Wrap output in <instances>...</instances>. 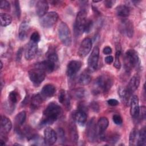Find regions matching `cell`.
<instances>
[{"label": "cell", "mask_w": 146, "mask_h": 146, "mask_svg": "<svg viewBox=\"0 0 146 146\" xmlns=\"http://www.w3.org/2000/svg\"><path fill=\"white\" fill-rule=\"evenodd\" d=\"M62 108L56 102H51L48 104L43 112L40 122L42 125H50L55 122L62 114Z\"/></svg>", "instance_id": "cell-1"}, {"label": "cell", "mask_w": 146, "mask_h": 146, "mask_svg": "<svg viewBox=\"0 0 146 146\" xmlns=\"http://www.w3.org/2000/svg\"><path fill=\"white\" fill-rule=\"evenodd\" d=\"M113 79L110 75L103 74L95 80L93 91L95 94L106 93L109 91L113 85Z\"/></svg>", "instance_id": "cell-2"}, {"label": "cell", "mask_w": 146, "mask_h": 146, "mask_svg": "<svg viewBox=\"0 0 146 146\" xmlns=\"http://www.w3.org/2000/svg\"><path fill=\"white\" fill-rule=\"evenodd\" d=\"M140 64V60L137 52L134 50H128L124 56V67L127 72L137 67Z\"/></svg>", "instance_id": "cell-3"}, {"label": "cell", "mask_w": 146, "mask_h": 146, "mask_svg": "<svg viewBox=\"0 0 146 146\" xmlns=\"http://www.w3.org/2000/svg\"><path fill=\"white\" fill-rule=\"evenodd\" d=\"M58 35L62 43L66 46H70L72 42L70 29L65 22H61L58 27Z\"/></svg>", "instance_id": "cell-4"}, {"label": "cell", "mask_w": 146, "mask_h": 146, "mask_svg": "<svg viewBox=\"0 0 146 146\" xmlns=\"http://www.w3.org/2000/svg\"><path fill=\"white\" fill-rule=\"evenodd\" d=\"M87 19V13L85 10H82L78 13L74 24L75 32L77 35H80L84 32Z\"/></svg>", "instance_id": "cell-5"}, {"label": "cell", "mask_w": 146, "mask_h": 146, "mask_svg": "<svg viewBox=\"0 0 146 146\" xmlns=\"http://www.w3.org/2000/svg\"><path fill=\"white\" fill-rule=\"evenodd\" d=\"M58 14L55 11H50L46 14L40 19V24L44 28L51 27L58 21Z\"/></svg>", "instance_id": "cell-6"}, {"label": "cell", "mask_w": 146, "mask_h": 146, "mask_svg": "<svg viewBox=\"0 0 146 146\" xmlns=\"http://www.w3.org/2000/svg\"><path fill=\"white\" fill-rule=\"evenodd\" d=\"M29 77L34 84L38 86L44 80L46 73L42 70L35 67L29 71Z\"/></svg>", "instance_id": "cell-7"}, {"label": "cell", "mask_w": 146, "mask_h": 146, "mask_svg": "<svg viewBox=\"0 0 146 146\" xmlns=\"http://www.w3.org/2000/svg\"><path fill=\"white\" fill-rule=\"evenodd\" d=\"M99 58V48L98 46H95L88 59V70L90 72L94 71L96 70L98 65Z\"/></svg>", "instance_id": "cell-8"}, {"label": "cell", "mask_w": 146, "mask_h": 146, "mask_svg": "<svg viewBox=\"0 0 146 146\" xmlns=\"http://www.w3.org/2000/svg\"><path fill=\"white\" fill-rule=\"evenodd\" d=\"M120 32L128 38H132L134 33V27L133 23L129 19H123L119 25Z\"/></svg>", "instance_id": "cell-9"}, {"label": "cell", "mask_w": 146, "mask_h": 146, "mask_svg": "<svg viewBox=\"0 0 146 146\" xmlns=\"http://www.w3.org/2000/svg\"><path fill=\"white\" fill-rule=\"evenodd\" d=\"M86 134L90 142H95L98 138V128L94 118H92L88 123Z\"/></svg>", "instance_id": "cell-10"}, {"label": "cell", "mask_w": 146, "mask_h": 146, "mask_svg": "<svg viewBox=\"0 0 146 146\" xmlns=\"http://www.w3.org/2000/svg\"><path fill=\"white\" fill-rule=\"evenodd\" d=\"M92 46V40L90 38H85L81 42L79 50L78 55L80 57H85L90 52Z\"/></svg>", "instance_id": "cell-11"}, {"label": "cell", "mask_w": 146, "mask_h": 146, "mask_svg": "<svg viewBox=\"0 0 146 146\" xmlns=\"http://www.w3.org/2000/svg\"><path fill=\"white\" fill-rule=\"evenodd\" d=\"M57 139V133L52 128L47 127L44 130V141L46 144L52 145Z\"/></svg>", "instance_id": "cell-12"}, {"label": "cell", "mask_w": 146, "mask_h": 146, "mask_svg": "<svg viewBox=\"0 0 146 146\" xmlns=\"http://www.w3.org/2000/svg\"><path fill=\"white\" fill-rule=\"evenodd\" d=\"M82 63L80 61L73 60L70 61L67 66L66 74L68 76L71 77L75 75L80 69Z\"/></svg>", "instance_id": "cell-13"}, {"label": "cell", "mask_w": 146, "mask_h": 146, "mask_svg": "<svg viewBox=\"0 0 146 146\" xmlns=\"http://www.w3.org/2000/svg\"><path fill=\"white\" fill-rule=\"evenodd\" d=\"M38 51V43L30 40L25 52V57L27 60H31L34 58Z\"/></svg>", "instance_id": "cell-14"}, {"label": "cell", "mask_w": 146, "mask_h": 146, "mask_svg": "<svg viewBox=\"0 0 146 146\" xmlns=\"http://www.w3.org/2000/svg\"><path fill=\"white\" fill-rule=\"evenodd\" d=\"M55 65L56 63L51 62L48 59H47L41 62L36 63L35 67L42 70L45 73H51L54 70Z\"/></svg>", "instance_id": "cell-15"}, {"label": "cell", "mask_w": 146, "mask_h": 146, "mask_svg": "<svg viewBox=\"0 0 146 146\" xmlns=\"http://www.w3.org/2000/svg\"><path fill=\"white\" fill-rule=\"evenodd\" d=\"M12 128L11 120L5 116L2 115L1 117V137L5 136Z\"/></svg>", "instance_id": "cell-16"}, {"label": "cell", "mask_w": 146, "mask_h": 146, "mask_svg": "<svg viewBox=\"0 0 146 146\" xmlns=\"http://www.w3.org/2000/svg\"><path fill=\"white\" fill-rule=\"evenodd\" d=\"M130 104V113L134 119H136L139 112V98L137 96L133 95L131 97L129 102Z\"/></svg>", "instance_id": "cell-17"}, {"label": "cell", "mask_w": 146, "mask_h": 146, "mask_svg": "<svg viewBox=\"0 0 146 146\" xmlns=\"http://www.w3.org/2000/svg\"><path fill=\"white\" fill-rule=\"evenodd\" d=\"M36 14L40 18L47 13L48 10V3L46 1L39 0L36 2L35 5Z\"/></svg>", "instance_id": "cell-18"}, {"label": "cell", "mask_w": 146, "mask_h": 146, "mask_svg": "<svg viewBox=\"0 0 146 146\" xmlns=\"http://www.w3.org/2000/svg\"><path fill=\"white\" fill-rule=\"evenodd\" d=\"M74 120L80 125H85L87 119V111L78 109L74 114Z\"/></svg>", "instance_id": "cell-19"}, {"label": "cell", "mask_w": 146, "mask_h": 146, "mask_svg": "<svg viewBox=\"0 0 146 146\" xmlns=\"http://www.w3.org/2000/svg\"><path fill=\"white\" fill-rule=\"evenodd\" d=\"M140 84V76L136 74L133 75L129 81L127 87L128 91L132 95L138 88Z\"/></svg>", "instance_id": "cell-20"}, {"label": "cell", "mask_w": 146, "mask_h": 146, "mask_svg": "<svg viewBox=\"0 0 146 146\" xmlns=\"http://www.w3.org/2000/svg\"><path fill=\"white\" fill-rule=\"evenodd\" d=\"M56 88L52 84H47L44 85L40 92V95L43 98H48L52 97L55 93Z\"/></svg>", "instance_id": "cell-21"}, {"label": "cell", "mask_w": 146, "mask_h": 146, "mask_svg": "<svg viewBox=\"0 0 146 146\" xmlns=\"http://www.w3.org/2000/svg\"><path fill=\"white\" fill-rule=\"evenodd\" d=\"M58 100L64 107L69 109L70 107V96L64 90H61L59 93Z\"/></svg>", "instance_id": "cell-22"}, {"label": "cell", "mask_w": 146, "mask_h": 146, "mask_svg": "<svg viewBox=\"0 0 146 146\" xmlns=\"http://www.w3.org/2000/svg\"><path fill=\"white\" fill-rule=\"evenodd\" d=\"M29 29V22L26 21H23L21 23L19 27V30H18V36L21 40H23L26 38L28 34Z\"/></svg>", "instance_id": "cell-23"}, {"label": "cell", "mask_w": 146, "mask_h": 146, "mask_svg": "<svg viewBox=\"0 0 146 146\" xmlns=\"http://www.w3.org/2000/svg\"><path fill=\"white\" fill-rule=\"evenodd\" d=\"M44 99L40 95V94H37L34 95L31 99L30 102V108L31 110H37L39 106L41 105Z\"/></svg>", "instance_id": "cell-24"}, {"label": "cell", "mask_w": 146, "mask_h": 146, "mask_svg": "<svg viewBox=\"0 0 146 146\" xmlns=\"http://www.w3.org/2000/svg\"><path fill=\"white\" fill-rule=\"evenodd\" d=\"M118 94L123 103H124L125 105L129 104L131 94L128 91L126 88L120 87L118 89Z\"/></svg>", "instance_id": "cell-25"}, {"label": "cell", "mask_w": 146, "mask_h": 146, "mask_svg": "<svg viewBox=\"0 0 146 146\" xmlns=\"http://www.w3.org/2000/svg\"><path fill=\"white\" fill-rule=\"evenodd\" d=\"M69 132L71 141L74 143H76L78 141L79 135L76 126L74 121H71L69 124Z\"/></svg>", "instance_id": "cell-26"}, {"label": "cell", "mask_w": 146, "mask_h": 146, "mask_svg": "<svg viewBox=\"0 0 146 146\" xmlns=\"http://www.w3.org/2000/svg\"><path fill=\"white\" fill-rule=\"evenodd\" d=\"M69 95L74 99H80L86 96L87 91L83 88H78L71 90Z\"/></svg>", "instance_id": "cell-27"}, {"label": "cell", "mask_w": 146, "mask_h": 146, "mask_svg": "<svg viewBox=\"0 0 146 146\" xmlns=\"http://www.w3.org/2000/svg\"><path fill=\"white\" fill-rule=\"evenodd\" d=\"M91 80V76L90 72L87 70L83 71L79 76L78 81V83L82 86H86L88 84Z\"/></svg>", "instance_id": "cell-28"}, {"label": "cell", "mask_w": 146, "mask_h": 146, "mask_svg": "<svg viewBox=\"0 0 146 146\" xmlns=\"http://www.w3.org/2000/svg\"><path fill=\"white\" fill-rule=\"evenodd\" d=\"M116 14L122 18H125L129 15L130 9L127 5H121L117 6L116 8Z\"/></svg>", "instance_id": "cell-29"}, {"label": "cell", "mask_w": 146, "mask_h": 146, "mask_svg": "<svg viewBox=\"0 0 146 146\" xmlns=\"http://www.w3.org/2000/svg\"><path fill=\"white\" fill-rule=\"evenodd\" d=\"M109 124V121L108 119L106 117H100L97 123V128H98V134L99 133L104 132L107 129Z\"/></svg>", "instance_id": "cell-30"}, {"label": "cell", "mask_w": 146, "mask_h": 146, "mask_svg": "<svg viewBox=\"0 0 146 146\" xmlns=\"http://www.w3.org/2000/svg\"><path fill=\"white\" fill-rule=\"evenodd\" d=\"M146 145V130L145 128L143 127L138 133V139L137 145L145 146Z\"/></svg>", "instance_id": "cell-31"}, {"label": "cell", "mask_w": 146, "mask_h": 146, "mask_svg": "<svg viewBox=\"0 0 146 146\" xmlns=\"http://www.w3.org/2000/svg\"><path fill=\"white\" fill-rule=\"evenodd\" d=\"M138 133L139 131L136 129L133 128L131 130L129 136V145L131 146H134L137 145L138 139Z\"/></svg>", "instance_id": "cell-32"}, {"label": "cell", "mask_w": 146, "mask_h": 146, "mask_svg": "<svg viewBox=\"0 0 146 146\" xmlns=\"http://www.w3.org/2000/svg\"><path fill=\"white\" fill-rule=\"evenodd\" d=\"M0 20H1V25L2 26H7L11 24L12 22V17L10 15L1 13L0 14Z\"/></svg>", "instance_id": "cell-33"}, {"label": "cell", "mask_w": 146, "mask_h": 146, "mask_svg": "<svg viewBox=\"0 0 146 146\" xmlns=\"http://www.w3.org/2000/svg\"><path fill=\"white\" fill-rule=\"evenodd\" d=\"M26 118V113L25 111L19 112L15 117L16 127H21L25 123Z\"/></svg>", "instance_id": "cell-34"}, {"label": "cell", "mask_w": 146, "mask_h": 146, "mask_svg": "<svg viewBox=\"0 0 146 146\" xmlns=\"http://www.w3.org/2000/svg\"><path fill=\"white\" fill-rule=\"evenodd\" d=\"M121 48L120 46H116V51L115 54V61L113 63V66L117 68V69H120L121 67V63L120 61V56L121 55Z\"/></svg>", "instance_id": "cell-35"}, {"label": "cell", "mask_w": 146, "mask_h": 146, "mask_svg": "<svg viewBox=\"0 0 146 146\" xmlns=\"http://www.w3.org/2000/svg\"><path fill=\"white\" fill-rule=\"evenodd\" d=\"M18 97H19L18 94L15 91H12L9 94L8 101L11 104L15 106L16 103L18 101Z\"/></svg>", "instance_id": "cell-36"}, {"label": "cell", "mask_w": 146, "mask_h": 146, "mask_svg": "<svg viewBox=\"0 0 146 146\" xmlns=\"http://www.w3.org/2000/svg\"><path fill=\"white\" fill-rule=\"evenodd\" d=\"M119 139H120L119 135L117 133H113L108 136H106V140H107L108 143L113 144L116 143L119 140Z\"/></svg>", "instance_id": "cell-37"}, {"label": "cell", "mask_w": 146, "mask_h": 146, "mask_svg": "<svg viewBox=\"0 0 146 146\" xmlns=\"http://www.w3.org/2000/svg\"><path fill=\"white\" fill-rule=\"evenodd\" d=\"M146 115V108L145 106H141L139 108V112L137 118L135 119L137 121H141L145 119Z\"/></svg>", "instance_id": "cell-38"}, {"label": "cell", "mask_w": 146, "mask_h": 146, "mask_svg": "<svg viewBox=\"0 0 146 146\" xmlns=\"http://www.w3.org/2000/svg\"><path fill=\"white\" fill-rule=\"evenodd\" d=\"M4 110L8 113H11L13 112V111L14 110L15 108V105H13L11 104L8 100L7 102H5L4 104L3 105Z\"/></svg>", "instance_id": "cell-39"}, {"label": "cell", "mask_w": 146, "mask_h": 146, "mask_svg": "<svg viewBox=\"0 0 146 146\" xmlns=\"http://www.w3.org/2000/svg\"><path fill=\"white\" fill-rule=\"evenodd\" d=\"M47 59L55 63H56V62L58 61V56L57 54L54 51H51L47 55Z\"/></svg>", "instance_id": "cell-40"}, {"label": "cell", "mask_w": 146, "mask_h": 146, "mask_svg": "<svg viewBox=\"0 0 146 146\" xmlns=\"http://www.w3.org/2000/svg\"><path fill=\"white\" fill-rule=\"evenodd\" d=\"M0 8L2 10L9 11L10 9V3L6 0H2L0 2Z\"/></svg>", "instance_id": "cell-41"}, {"label": "cell", "mask_w": 146, "mask_h": 146, "mask_svg": "<svg viewBox=\"0 0 146 146\" xmlns=\"http://www.w3.org/2000/svg\"><path fill=\"white\" fill-rule=\"evenodd\" d=\"M56 133L58 138H59V140L61 142H64L65 141V134L63 129L62 128H59L57 129Z\"/></svg>", "instance_id": "cell-42"}, {"label": "cell", "mask_w": 146, "mask_h": 146, "mask_svg": "<svg viewBox=\"0 0 146 146\" xmlns=\"http://www.w3.org/2000/svg\"><path fill=\"white\" fill-rule=\"evenodd\" d=\"M14 9H15V13L17 17L19 18L21 17V7L19 5V2L18 1H14Z\"/></svg>", "instance_id": "cell-43"}, {"label": "cell", "mask_w": 146, "mask_h": 146, "mask_svg": "<svg viewBox=\"0 0 146 146\" xmlns=\"http://www.w3.org/2000/svg\"><path fill=\"white\" fill-rule=\"evenodd\" d=\"M40 39V35L38 33V32L34 31L31 35V36H30V40L31 41H33L34 42L38 43Z\"/></svg>", "instance_id": "cell-44"}, {"label": "cell", "mask_w": 146, "mask_h": 146, "mask_svg": "<svg viewBox=\"0 0 146 146\" xmlns=\"http://www.w3.org/2000/svg\"><path fill=\"white\" fill-rule=\"evenodd\" d=\"M112 120L114 123L116 125H121L123 123V119L122 117L119 114H115L113 115Z\"/></svg>", "instance_id": "cell-45"}, {"label": "cell", "mask_w": 146, "mask_h": 146, "mask_svg": "<svg viewBox=\"0 0 146 146\" xmlns=\"http://www.w3.org/2000/svg\"><path fill=\"white\" fill-rule=\"evenodd\" d=\"M93 25V23L91 19H88L86 26H85V29H84V32L85 33H89L90 31V30H91V28L92 27Z\"/></svg>", "instance_id": "cell-46"}, {"label": "cell", "mask_w": 146, "mask_h": 146, "mask_svg": "<svg viewBox=\"0 0 146 146\" xmlns=\"http://www.w3.org/2000/svg\"><path fill=\"white\" fill-rule=\"evenodd\" d=\"M90 107L92 109V110L94 112H98L99 111V104L95 102H92L90 104Z\"/></svg>", "instance_id": "cell-47"}, {"label": "cell", "mask_w": 146, "mask_h": 146, "mask_svg": "<svg viewBox=\"0 0 146 146\" xmlns=\"http://www.w3.org/2000/svg\"><path fill=\"white\" fill-rule=\"evenodd\" d=\"M107 103L111 106H116L119 104V102L117 100L115 99H110L107 100Z\"/></svg>", "instance_id": "cell-48"}, {"label": "cell", "mask_w": 146, "mask_h": 146, "mask_svg": "<svg viewBox=\"0 0 146 146\" xmlns=\"http://www.w3.org/2000/svg\"><path fill=\"white\" fill-rule=\"evenodd\" d=\"M115 1H111V0H107L104 2V6L107 8H111L112 7L113 5L114 4Z\"/></svg>", "instance_id": "cell-49"}, {"label": "cell", "mask_w": 146, "mask_h": 146, "mask_svg": "<svg viewBox=\"0 0 146 146\" xmlns=\"http://www.w3.org/2000/svg\"><path fill=\"white\" fill-rule=\"evenodd\" d=\"M103 52L106 55H110L112 53V48L110 46H106L103 50Z\"/></svg>", "instance_id": "cell-50"}, {"label": "cell", "mask_w": 146, "mask_h": 146, "mask_svg": "<svg viewBox=\"0 0 146 146\" xmlns=\"http://www.w3.org/2000/svg\"><path fill=\"white\" fill-rule=\"evenodd\" d=\"M104 61L106 63L110 64L111 63H112L113 62V57L111 55H108L105 58Z\"/></svg>", "instance_id": "cell-51"}, {"label": "cell", "mask_w": 146, "mask_h": 146, "mask_svg": "<svg viewBox=\"0 0 146 146\" xmlns=\"http://www.w3.org/2000/svg\"><path fill=\"white\" fill-rule=\"evenodd\" d=\"M23 48H19L18 49V51L17 52V57H16V59H17V60L18 61H19L21 58H22V52H23Z\"/></svg>", "instance_id": "cell-52"}, {"label": "cell", "mask_w": 146, "mask_h": 146, "mask_svg": "<svg viewBox=\"0 0 146 146\" xmlns=\"http://www.w3.org/2000/svg\"><path fill=\"white\" fill-rule=\"evenodd\" d=\"M1 70H2V68H3V63H2V61H1Z\"/></svg>", "instance_id": "cell-53"}]
</instances>
